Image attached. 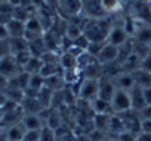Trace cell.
<instances>
[{
    "label": "cell",
    "mask_w": 151,
    "mask_h": 141,
    "mask_svg": "<svg viewBox=\"0 0 151 141\" xmlns=\"http://www.w3.org/2000/svg\"><path fill=\"white\" fill-rule=\"evenodd\" d=\"M9 42V49H11V55H18L21 52L28 51L30 43L27 42L25 37H17V39H8Z\"/></svg>",
    "instance_id": "obj_16"
},
{
    "label": "cell",
    "mask_w": 151,
    "mask_h": 141,
    "mask_svg": "<svg viewBox=\"0 0 151 141\" xmlns=\"http://www.w3.org/2000/svg\"><path fill=\"white\" fill-rule=\"evenodd\" d=\"M107 43L113 45V46H117V48L123 46L124 43H127V30H124L120 25H113L110 33H108Z\"/></svg>",
    "instance_id": "obj_6"
},
{
    "label": "cell",
    "mask_w": 151,
    "mask_h": 141,
    "mask_svg": "<svg viewBox=\"0 0 151 141\" xmlns=\"http://www.w3.org/2000/svg\"><path fill=\"white\" fill-rule=\"evenodd\" d=\"M141 134H151V120L141 119Z\"/></svg>",
    "instance_id": "obj_27"
},
{
    "label": "cell",
    "mask_w": 151,
    "mask_h": 141,
    "mask_svg": "<svg viewBox=\"0 0 151 141\" xmlns=\"http://www.w3.org/2000/svg\"><path fill=\"white\" fill-rule=\"evenodd\" d=\"M91 108L95 114H114V110L111 107L110 101H105L102 98H96L91 103Z\"/></svg>",
    "instance_id": "obj_15"
},
{
    "label": "cell",
    "mask_w": 151,
    "mask_h": 141,
    "mask_svg": "<svg viewBox=\"0 0 151 141\" xmlns=\"http://www.w3.org/2000/svg\"><path fill=\"white\" fill-rule=\"evenodd\" d=\"M141 68L145 70V72H148V73H151V54L141 61Z\"/></svg>",
    "instance_id": "obj_28"
},
{
    "label": "cell",
    "mask_w": 151,
    "mask_h": 141,
    "mask_svg": "<svg viewBox=\"0 0 151 141\" xmlns=\"http://www.w3.org/2000/svg\"><path fill=\"white\" fill-rule=\"evenodd\" d=\"M136 141H151V134H139L136 137Z\"/></svg>",
    "instance_id": "obj_32"
},
{
    "label": "cell",
    "mask_w": 151,
    "mask_h": 141,
    "mask_svg": "<svg viewBox=\"0 0 151 141\" xmlns=\"http://www.w3.org/2000/svg\"><path fill=\"white\" fill-rule=\"evenodd\" d=\"M139 114L142 116V119H150L151 120V106H147L145 108H142L139 111Z\"/></svg>",
    "instance_id": "obj_30"
},
{
    "label": "cell",
    "mask_w": 151,
    "mask_h": 141,
    "mask_svg": "<svg viewBox=\"0 0 151 141\" xmlns=\"http://www.w3.org/2000/svg\"><path fill=\"white\" fill-rule=\"evenodd\" d=\"M21 108L25 114H40L45 110V107L40 104L37 98H28V97H25L24 101L21 103Z\"/></svg>",
    "instance_id": "obj_13"
},
{
    "label": "cell",
    "mask_w": 151,
    "mask_h": 141,
    "mask_svg": "<svg viewBox=\"0 0 151 141\" xmlns=\"http://www.w3.org/2000/svg\"><path fill=\"white\" fill-rule=\"evenodd\" d=\"M116 91H117V88H116V85H114V82L113 80H110V79H99V91H98V98H102V100H105V101H110L111 103V100H113V97H114V94H116Z\"/></svg>",
    "instance_id": "obj_8"
},
{
    "label": "cell",
    "mask_w": 151,
    "mask_h": 141,
    "mask_svg": "<svg viewBox=\"0 0 151 141\" xmlns=\"http://www.w3.org/2000/svg\"><path fill=\"white\" fill-rule=\"evenodd\" d=\"M129 94H130V101H132V110L141 111L142 108L147 107V103H145V98H144V89L141 86L136 85Z\"/></svg>",
    "instance_id": "obj_12"
},
{
    "label": "cell",
    "mask_w": 151,
    "mask_h": 141,
    "mask_svg": "<svg viewBox=\"0 0 151 141\" xmlns=\"http://www.w3.org/2000/svg\"><path fill=\"white\" fill-rule=\"evenodd\" d=\"M98 91H99V79H83V82H80L79 97L91 104L93 100L98 98Z\"/></svg>",
    "instance_id": "obj_2"
},
{
    "label": "cell",
    "mask_w": 151,
    "mask_h": 141,
    "mask_svg": "<svg viewBox=\"0 0 151 141\" xmlns=\"http://www.w3.org/2000/svg\"><path fill=\"white\" fill-rule=\"evenodd\" d=\"M114 85H116L117 89L127 91V92H130V91L136 86L132 73H123V72H120V73L116 76V79H114Z\"/></svg>",
    "instance_id": "obj_9"
},
{
    "label": "cell",
    "mask_w": 151,
    "mask_h": 141,
    "mask_svg": "<svg viewBox=\"0 0 151 141\" xmlns=\"http://www.w3.org/2000/svg\"><path fill=\"white\" fill-rule=\"evenodd\" d=\"M21 72H22V68L18 65L14 55H8V56L0 59V74H3L5 77L12 79L14 76H17Z\"/></svg>",
    "instance_id": "obj_5"
},
{
    "label": "cell",
    "mask_w": 151,
    "mask_h": 141,
    "mask_svg": "<svg viewBox=\"0 0 151 141\" xmlns=\"http://www.w3.org/2000/svg\"><path fill=\"white\" fill-rule=\"evenodd\" d=\"M6 31H8V39L24 37L25 36V22H21V21L12 18L6 24Z\"/></svg>",
    "instance_id": "obj_11"
},
{
    "label": "cell",
    "mask_w": 151,
    "mask_h": 141,
    "mask_svg": "<svg viewBox=\"0 0 151 141\" xmlns=\"http://www.w3.org/2000/svg\"><path fill=\"white\" fill-rule=\"evenodd\" d=\"M0 2H9V0H0Z\"/></svg>",
    "instance_id": "obj_36"
},
{
    "label": "cell",
    "mask_w": 151,
    "mask_h": 141,
    "mask_svg": "<svg viewBox=\"0 0 151 141\" xmlns=\"http://www.w3.org/2000/svg\"><path fill=\"white\" fill-rule=\"evenodd\" d=\"M0 39H8V31H6V25L0 24Z\"/></svg>",
    "instance_id": "obj_33"
},
{
    "label": "cell",
    "mask_w": 151,
    "mask_h": 141,
    "mask_svg": "<svg viewBox=\"0 0 151 141\" xmlns=\"http://www.w3.org/2000/svg\"><path fill=\"white\" fill-rule=\"evenodd\" d=\"M11 55V49H9V42L8 39H0V59Z\"/></svg>",
    "instance_id": "obj_26"
},
{
    "label": "cell",
    "mask_w": 151,
    "mask_h": 141,
    "mask_svg": "<svg viewBox=\"0 0 151 141\" xmlns=\"http://www.w3.org/2000/svg\"><path fill=\"white\" fill-rule=\"evenodd\" d=\"M132 76L135 79V83L138 86H141L142 89L151 88V73H148V72H145V70L139 68V70H136V72L132 73Z\"/></svg>",
    "instance_id": "obj_17"
},
{
    "label": "cell",
    "mask_w": 151,
    "mask_h": 141,
    "mask_svg": "<svg viewBox=\"0 0 151 141\" xmlns=\"http://www.w3.org/2000/svg\"><path fill=\"white\" fill-rule=\"evenodd\" d=\"M150 52H151V46H150Z\"/></svg>",
    "instance_id": "obj_37"
},
{
    "label": "cell",
    "mask_w": 151,
    "mask_h": 141,
    "mask_svg": "<svg viewBox=\"0 0 151 141\" xmlns=\"http://www.w3.org/2000/svg\"><path fill=\"white\" fill-rule=\"evenodd\" d=\"M144 98L147 106H151V88H145L144 89Z\"/></svg>",
    "instance_id": "obj_31"
},
{
    "label": "cell",
    "mask_w": 151,
    "mask_h": 141,
    "mask_svg": "<svg viewBox=\"0 0 151 141\" xmlns=\"http://www.w3.org/2000/svg\"><path fill=\"white\" fill-rule=\"evenodd\" d=\"M116 141H119V140H116Z\"/></svg>",
    "instance_id": "obj_38"
},
{
    "label": "cell",
    "mask_w": 151,
    "mask_h": 141,
    "mask_svg": "<svg viewBox=\"0 0 151 141\" xmlns=\"http://www.w3.org/2000/svg\"><path fill=\"white\" fill-rule=\"evenodd\" d=\"M111 107L114 110V114H124L132 110V101H130V94L127 91L117 89L113 100H111Z\"/></svg>",
    "instance_id": "obj_3"
},
{
    "label": "cell",
    "mask_w": 151,
    "mask_h": 141,
    "mask_svg": "<svg viewBox=\"0 0 151 141\" xmlns=\"http://www.w3.org/2000/svg\"><path fill=\"white\" fill-rule=\"evenodd\" d=\"M135 42L151 46V27L150 25H142L135 31Z\"/></svg>",
    "instance_id": "obj_19"
},
{
    "label": "cell",
    "mask_w": 151,
    "mask_h": 141,
    "mask_svg": "<svg viewBox=\"0 0 151 141\" xmlns=\"http://www.w3.org/2000/svg\"><path fill=\"white\" fill-rule=\"evenodd\" d=\"M101 3L104 6V9L108 12H116V9L119 8V0H101Z\"/></svg>",
    "instance_id": "obj_25"
},
{
    "label": "cell",
    "mask_w": 151,
    "mask_h": 141,
    "mask_svg": "<svg viewBox=\"0 0 151 141\" xmlns=\"http://www.w3.org/2000/svg\"><path fill=\"white\" fill-rule=\"evenodd\" d=\"M105 22H108V21H105V18H102V20H89L83 25L82 31L89 39V42L107 43V37H108V33H110L113 25L105 24Z\"/></svg>",
    "instance_id": "obj_1"
},
{
    "label": "cell",
    "mask_w": 151,
    "mask_h": 141,
    "mask_svg": "<svg viewBox=\"0 0 151 141\" xmlns=\"http://www.w3.org/2000/svg\"><path fill=\"white\" fill-rule=\"evenodd\" d=\"M58 8L67 17H79L82 14V0H58Z\"/></svg>",
    "instance_id": "obj_7"
},
{
    "label": "cell",
    "mask_w": 151,
    "mask_h": 141,
    "mask_svg": "<svg viewBox=\"0 0 151 141\" xmlns=\"http://www.w3.org/2000/svg\"><path fill=\"white\" fill-rule=\"evenodd\" d=\"M25 134L27 131L22 126V123H17L14 126H9V129L6 131V138L8 141H22Z\"/></svg>",
    "instance_id": "obj_18"
},
{
    "label": "cell",
    "mask_w": 151,
    "mask_h": 141,
    "mask_svg": "<svg viewBox=\"0 0 151 141\" xmlns=\"http://www.w3.org/2000/svg\"><path fill=\"white\" fill-rule=\"evenodd\" d=\"M117 58H119V48L107 43L104 46V49L101 51V54L98 55V62L99 64H111V62H116Z\"/></svg>",
    "instance_id": "obj_10"
},
{
    "label": "cell",
    "mask_w": 151,
    "mask_h": 141,
    "mask_svg": "<svg viewBox=\"0 0 151 141\" xmlns=\"http://www.w3.org/2000/svg\"><path fill=\"white\" fill-rule=\"evenodd\" d=\"M43 67V61L40 58H36V56H31L30 61L25 64V67L22 68L24 72H27L28 74H37L40 73V70Z\"/></svg>",
    "instance_id": "obj_22"
},
{
    "label": "cell",
    "mask_w": 151,
    "mask_h": 141,
    "mask_svg": "<svg viewBox=\"0 0 151 141\" xmlns=\"http://www.w3.org/2000/svg\"><path fill=\"white\" fill-rule=\"evenodd\" d=\"M0 141H8L6 135H0Z\"/></svg>",
    "instance_id": "obj_34"
},
{
    "label": "cell",
    "mask_w": 151,
    "mask_h": 141,
    "mask_svg": "<svg viewBox=\"0 0 151 141\" xmlns=\"http://www.w3.org/2000/svg\"><path fill=\"white\" fill-rule=\"evenodd\" d=\"M2 119H3V111H2V108H0V123H2Z\"/></svg>",
    "instance_id": "obj_35"
},
{
    "label": "cell",
    "mask_w": 151,
    "mask_h": 141,
    "mask_svg": "<svg viewBox=\"0 0 151 141\" xmlns=\"http://www.w3.org/2000/svg\"><path fill=\"white\" fill-rule=\"evenodd\" d=\"M28 88H31V89H34V91H40V89H43V88H45V77H43L40 73H37V74H31Z\"/></svg>",
    "instance_id": "obj_24"
},
{
    "label": "cell",
    "mask_w": 151,
    "mask_h": 141,
    "mask_svg": "<svg viewBox=\"0 0 151 141\" xmlns=\"http://www.w3.org/2000/svg\"><path fill=\"white\" fill-rule=\"evenodd\" d=\"M82 12L91 20H102L107 17L101 0H82Z\"/></svg>",
    "instance_id": "obj_4"
},
{
    "label": "cell",
    "mask_w": 151,
    "mask_h": 141,
    "mask_svg": "<svg viewBox=\"0 0 151 141\" xmlns=\"http://www.w3.org/2000/svg\"><path fill=\"white\" fill-rule=\"evenodd\" d=\"M39 141H56V131L52 129V128H49L47 125H45L40 129Z\"/></svg>",
    "instance_id": "obj_23"
},
{
    "label": "cell",
    "mask_w": 151,
    "mask_h": 141,
    "mask_svg": "<svg viewBox=\"0 0 151 141\" xmlns=\"http://www.w3.org/2000/svg\"><path fill=\"white\" fill-rule=\"evenodd\" d=\"M8 88H9V79L0 74V92H5Z\"/></svg>",
    "instance_id": "obj_29"
},
{
    "label": "cell",
    "mask_w": 151,
    "mask_h": 141,
    "mask_svg": "<svg viewBox=\"0 0 151 141\" xmlns=\"http://www.w3.org/2000/svg\"><path fill=\"white\" fill-rule=\"evenodd\" d=\"M21 123L25 128V131H40L43 128L40 114H24Z\"/></svg>",
    "instance_id": "obj_14"
},
{
    "label": "cell",
    "mask_w": 151,
    "mask_h": 141,
    "mask_svg": "<svg viewBox=\"0 0 151 141\" xmlns=\"http://www.w3.org/2000/svg\"><path fill=\"white\" fill-rule=\"evenodd\" d=\"M59 65L64 70H73V68H76V65H77V58L67 51L59 56Z\"/></svg>",
    "instance_id": "obj_21"
},
{
    "label": "cell",
    "mask_w": 151,
    "mask_h": 141,
    "mask_svg": "<svg viewBox=\"0 0 151 141\" xmlns=\"http://www.w3.org/2000/svg\"><path fill=\"white\" fill-rule=\"evenodd\" d=\"M111 116H113V114H95V116H93V120H92V123H93V129L101 131V132L110 129Z\"/></svg>",
    "instance_id": "obj_20"
}]
</instances>
